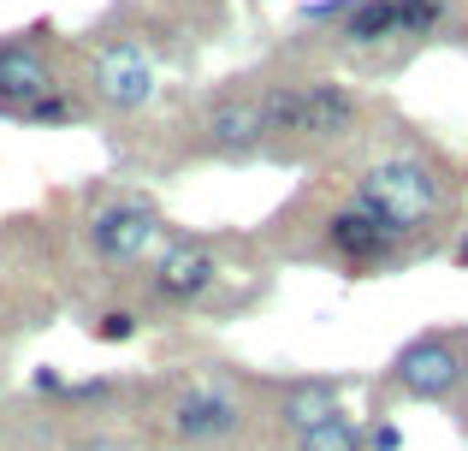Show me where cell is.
Here are the masks:
<instances>
[{"label": "cell", "mask_w": 468, "mask_h": 451, "mask_svg": "<svg viewBox=\"0 0 468 451\" xmlns=\"http://www.w3.org/2000/svg\"><path fill=\"white\" fill-rule=\"evenodd\" d=\"M261 113H267V137H350L362 102H356L344 83L320 78V83H273L261 90Z\"/></svg>", "instance_id": "obj_2"}, {"label": "cell", "mask_w": 468, "mask_h": 451, "mask_svg": "<svg viewBox=\"0 0 468 451\" xmlns=\"http://www.w3.org/2000/svg\"><path fill=\"white\" fill-rule=\"evenodd\" d=\"M463 381H468V362L451 333H421L391 357V386L415 404H445Z\"/></svg>", "instance_id": "obj_3"}, {"label": "cell", "mask_w": 468, "mask_h": 451, "mask_svg": "<svg viewBox=\"0 0 468 451\" xmlns=\"http://www.w3.org/2000/svg\"><path fill=\"white\" fill-rule=\"evenodd\" d=\"M445 18V0H398V36H427Z\"/></svg>", "instance_id": "obj_14"}, {"label": "cell", "mask_w": 468, "mask_h": 451, "mask_svg": "<svg viewBox=\"0 0 468 451\" xmlns=\"http://www.w3.org/2000/svg\"><path fill=\"white\" fill-rule=\"evenodd\" d=\"M267 143V113L261 95H226L207 113V149L214 155H255Z\"/></svg>", "instance_id": "obj_9"}, {"label": "cell", "mask_w": 468, "mask_h": 451, "mask_svg": "<svg viewBox=\"0 0 468 451\" xmlns=\"http://www.w3.org/2000/svg\"><path fill=\"white\" fill-rule=\"evenodd\" d=\"M219 285V262L202 243H166L149 267V291L160 303H196Z\"/></svg>", "instance_id": "obj_8"}, {"label": "cell", "mask_w": 468, "mask_h": 451, "mask_svg": "<svg viewBox=\"0 0 468 451\" xmlns=\"http://www.w3.org/2000/svg\"><path fill=\"white\" fill-rule=\"evenodd\" d=\"M90 83H95V102L113 107V113H137L143 102H154V59L137 36H119L95 54L90 66Z\"/></svg>", "instance_id": "obj_6"}, {"label": "cell", "mask_w": 468, "mask_h": 451, "mask_svg": "<svg viewBox=\"0 0 468 451\" xmlns=\"http://www.w3.org/2000/svg\"><path fill=\"white\" fill-rule=\"evenodd\" d=\"M367 446H374V451H398V446H403V434L391 428V422H379V428L367 434Z\"/></svg>", "instance_id": "obj_18"}, {"label": "cell", "mask_w": 468, "mask_h": 451, "mask_svg": "<svg viewBox=\"0 0 468 451\" xmlns=\"http://www.w3.org/2000/svg\"><path fill=\"white\" fill-rule=\"evenodd\" d=\"M326 243H332V255H344L350 267H367V262H379V255L391 250V238H386V226L374 220V214H362L350 202V209H338L326 220Z\"/></svg>", "instance_id": "obj_10"}, {"label": "cell", "mask_w": 468, "mask_h": 451, "mask_svg": "<svg viewBox=\"0 0 468 451\" xmlns=\"http://www.w3.org/2000/svg\"><path fill=\"white\" fill-rule=\"evenodd\" d=\"M66 374H59V369H36V392H59V398H66Z\"/></svg>", "instance_id": "obj_19"}, {"label": "cell", "mask_w": 468, "mask_h": 451, "mask_svg": "<svg viewBox=\"0 0 468 451\" xmlns=\"http://www.w3.org/2000/svg\"><path fill=\"white\" fill-rule=\"evenodd\" d=\"M48 95H59V83H54V66H48L42 48L36 42H6L0 48V113L30 119Z\"/></svg>", "instance_id": "obj_7"}, {"label": "cell", "mask_w": 468, "mask_h": 451, "mask_svg": "<svg viewBox=\"0 0 468 451\" xmlns=\"http://www.w3.org/2000/svg\"><path fill=\"white\" fill-rule=\"evenodd\" d=\"M166 428L178 446H219L243 428V398L226 381H184L166 404Z\"/></svg>", "instance_id": "obj_4"}, {"label": "cell", "mask_w": 468, "mask_h": 451, "mask_svg": "<svg viewBox=\"0 0 468 451\" xmlns=\"http://www.w3.org/2000/svg\"><path fill=\"white\" fill-rule=\"evenodd\" d=\"M66 451H131L119 434H83V440H71Z\"/></svg>", "instance_id": "obj_17"}, {"label": "cell", "mask_w": 468, "mask_h": 451, "mask_svg": "<svg viewBox=\"0 0 468 451\" xmlns=\"http://www.w3.org/2000/svg\"><path fill=\"white\" fill-rule=\"evenodd\" d=\"M160 231H166V226H160L154 202L113 197V202H101V209L90 214V250L101 255L107 267H137V262H149V255H154Z\"/></svg>", "instance_id": "obj_5"}, {"label": "cell", "mask_w": 468, "mask_h": 451, "mask_svg": "<svg viewBox=\"0 0 468 451\" xmlns=\"http://www.w3.org/2000/svg\"><path fill=\"white\" fill-rule=\"evenodd\" d=\"M451 262H457V267H468V238L457 243V255H451Z\"/></svg>", "instance_id": "obj_20"}, {"label": "cell", "mask_w": 468, "mask_h": 451, "mask_svg": "<svg viewBox=\"0 0 468 451\" xmlns=\"http://www.w3.org/2000/svg\"><path fill=\"white\" fill-rule=\"evenodd\" d=\"M338 416V386L332 381H291L285 398H279V428L291 434V440H303V434H314L320 422Z\"/></svg>", "instance_id": "obj_11"}, {"label": "cell", "mask_w": 468, "mask_h": 451, "mask_svg": "<svg viewBox=\"0 0 468 451\" xmlns=\"http://www.w3.org/2000/svg\"><path fill=\"white\" fill-rule=\"evenodd\" d=\"M356 209L374 214L386 226V238H415V231L439 226L451 209V185L439 178V166H427L421 155H386L356 178Z\"/></svg>", "instance_id": "obj_1"}, {"label": "cell", "mask_w": 468, "mask_h": 451, "mask_svg": "<svg viewBox=\"0 0 468 451\" xmlns=\"http://www.w3.org/2000/svg\"><path fill=\"white\" fill-rule=\"evenodd\" d=\"M71 119H78V102H71V95H48L24 125H71Z\"/></svg>", "instance_id": "obj_16"}, {"label": "cell", "mask_w": 468, "mask_h": 451, "mask_svg": "<svg viewBox=\"0 0 468 451\" xmlns=\"http://www.w3.org/2000/svg\"><path fill=\"white\" fill-rule=\"evenodd\" d=\"M137 327H143L137 309H107V315H95V321H90V333L101 338V345H131V338H137Z\"/></svg>", "instance_id": "obj_15"}, {"label": "cell", "mask_w": 468, "mask_h": 451, "mask_svg": "<svg viewBox=\"0 0 468 451\" xmlns=\"http://www.w3.org/2000/svg\"><path fill=\"white\" fill-rule=\"evenodd\" d=\"M362 446H367V434L356 428L344 410H338L332 422H320L314 434H303V440H297V451H362Z\"/></svg>", "instance_id": "obj_13"}, {"label": "cell", "mask_w": 468, "mask_h": 451, "mask_svg": "<svg viewBox=\"0 0 468 451\" xmlns=\"http://www.w3.org/2000/svg\"><path fill=\"white\" fill-rule=\"evenodd\" d=\"M398 36V0H356V12L344 18V42L350 48H374Z\"/></svg>", "instance_id": "obj_12"}]
</instances>
